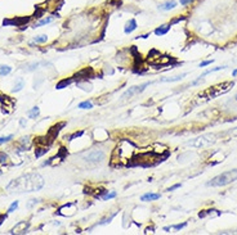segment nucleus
<instances>
[{
	"instance_id": "nucleus-32",
	"label": "nucleus",
	"mask_w": 237,
	"mask_h": 235,
	"mask_svg": "<svg viewBox=\"0 0 237 235\" xmlns=\"http://www.w3.org/2000/svg\"><path fill=\"white\" fill-rule=\"evenodd\" d=\"M2 174H3V172H2V170H0V175H2Z\"/></svg>"
},
{
	"instance_id": "nucleus-11",
	"label": "nucleus",
	"mask_w": 237,
	"mask_h": 235,
	"mask_svg": "<svg viewBox=\"0 0 237 235\" xmlns=\"http://www.w3.org/2000/svg\"><path fill=\"white\" fill-rule=\"evenodd\" d=\"M184 76H186V73H182V75H179V76H174V77L161 78V82H175V81H179V80H182Z\"/></svg>"
},
{
	"instance_id": "nucleus-21",
	"label": "nucleus",
	"mask_w": 237,
	"mask_h": 235,
	"mask_svg": "<svg viewBox=\"0 0 237 235\" xmlns=\"http://www.w3.org/2000/svg\"><path fill=\"white\" fill-rule=\"evenodd\" d=\"M117 194H116V191H111V193H108V191H106V194L102 197V201H108V199H112V198H115Z\"/></svg>"
},
{
	"instance_id": "nucleus-20",
	"label": "nucleus",
	"mask_w": 237,
	"mask_h": 235,
	"mask_svg": "<svg viewBox=\"0 0 237 235\" xmlns=\"http://www.w3.org/2000/svg\"><path fill=\"white\" fill-rule=\"evenodd\" d=\"M23 85H24V82H23V80L21 78V80H18V82L14 85V88H13V92H17V91H21L22 90V88H23Z\"/></svg>"
},
{
	"instance_id": "nucleus-10",
	"label": "nucleus",
	"mask_w": 237,
	"mask_h": 235,
	"mask_svg": "<svg viewBox=\"0 0 237 235\" xmlns=\"http://www.w3.org/2000/svg\"><path fill=\"white\" fill-rule=\"evenodd\" d=\"M170 27H171L170 23L169 24H163V26H160V27H157V28L155 30V34L157 35V36H163V35L167 34V31L170 30Z\"/></svg>"
},
{
	"instance_id": "nucleus-8",
	"label": "nucleus",
	"mask_w": 237,
	"mask_h": 235,
	"mask_svg": "<svg viewBox=\"0 0 237 235\" xmlns=\"http://www.w3.org/2000/svg\"><path fill=\"white\" fill-rule=\"evenodd\" d=\"M175 7H177V2H175V0H167V2H165V3L159 5V9H161V10H171Z\"/></svg>"
},
{
	"instance_id": "nucleus-5",
	"label": "nucleus",
	"mask_w": 237,
	"mask_h": 235,
	"mask_svg": "<svg viewBox=\"0 0 237 235\" xmlns=\"http://www.w3.org/2000/svg\"><path fill=\"white\" fill-rule=\"evenodd\" d=\"M66 126V122H61V123H58V125H54L51 130L48 131V139L51 140V141H53L55 138H57V135H58V132H59V130L62 128V127H65Z\"/></svg>"
},
{
	"instance_id": "nucleus-14",
	"label": "nucleus",
	"mask_w": 237,
	"mask_h": 235,
	"mask_svg": "<svg viewBox=\"0 0 237 235\" xmlns=\"http://www.w3.org/2000/svg\"><path fill=\"white\" fill-rule=\"evenodd\" d=\"M12 72V67L9 66H0V76H7Z\"/></svg>"
},
{
	"instance_id": "nucleus-23",
	"label": "nucleus",
	"mask_w": 237,
	"mask_h": 235,
	"mask_svg": "<svg viewBox=\"0 0 237 235\" xmlns=\"http://www.w3.org/2000/svg\"><path fill=\"white\" fill-rule=\"evenodd\" d=\"M17 207H18V201H16V202H13L10 204V207H9V209H8V212L10 213V212H14V209H17Z\"/></svg>"
},
{
	"instance_id": "nucleus-17",
	"label": "nucleus",
	"mask_w": 237,
	"mask_h": 235,
	"mask_svg": "<svg viewBox=\"0 0 237 235\" xmlns=\"http://www.w3.org/2000/svg\"><path fill=\"white\" fill-rule=\"evenodd\" d=\"M48 41V36L47 35H40V36H35L34 40L31 42H47Z\"/></svg>"
},
{
	"instance_id": "nucleus-16",
	"label": "nucleus",
	"mask_w": 237,
	"mask_h": 235,
	"mask_svg": "<svg viewBox=\"0 0 237 235\" xmlns=\"http://www.w3.org/2000/svg\"><path fill=\"white\" fill-rule=\"evenodd\" d=\"M79 108H81V109H92L93 108V104H92V102L90 100H85V102H81L77 106Z\"/></svg>"
},
{
	"instance_id": "nucleus-7",
	"label": "nucleus",
	"mask_w": 237,
	"mask_h": 235,
	"mask_svg": "<svg viewBox=\"0 0 237 235\" xmlns=\"http://www.w3.org/2000/svg\"><path fill=\"white\" fill-rule=\"evenodd\" d=\"M141 92V89H139V86H132V88H129L125 92L122 94V99H128V98H132L134 94H139Z\"/></svg>"
},
{
	"instance_id": "nucleus-3",
	"label": "nucleus",
	"mask_w": 237,
	"mask_h": 235,
	"mask_svg": "<svg viewBox=\"0 0 237 235\" xmlns=\"http://www.w3.org/2000/svg\"><path fill=\"white\" fill-rule=\"evenodd\" d=\"M235 85L233 81H224V82H220V84H218V85H214V86H211L210 89L208 90H205L202 92V95H206V98H215V96H219L222 94H224V92H227L232 86Z\"/></svg>"
},
{
	"instance_id": "nucleus-27",
	"label": "nucleus",
	"mask_w": 237,
	"mask_h": 235,
	"mask_svg": "<svg viewBox=\"0 0 237 235\" xmlns=\"http://www.w3.org/2000/svg\"><path fill=\"white\" fill-rule=\"evenodd\" d=\"M213 63V59L211 60H205V62H202V63L200 64V67H205V66H209V64H211Z\"/></svg>"
},
{
	"instance_id": "nucleus-22",
	"label": "nucleus",
	"mask_w": 237,
	"mask_h": 235,
	"mask_svg": "<svg viewBox=\"0 0 237 235\" xmlns=\"http://www.w3.org/2000/svg\"><path fill=\"white\" fill-rule=\"evenodd\" d=\"M13 139V135H8V136H2L0 138V144H4V143H8Z\"/></svg>"
},
{
	"instance_id": "nucleus-24",
	"label": "nucleus",
	"mask_w": 237,
	"mask_h": 235,
	"mask_svg": "<svg viewBox=\"0 0 237 235\" xmlns=\"http://www.w3.org/2000/svg\"><path fill=\"white\" fill-rule=\"evenodd\" d=\"M84 132L83 131H79V132H75V134H72L71 136H68V140H72V139H75V138H79V136H81Z\"/></svg>"
},
{
	"instance_id": "nucleus-1",
	"label": "nucleus",
	"mask_w": 237,
	"mask_h": 235,
	"mask_svg": "<svg viewBox=\"0 0 237 235\" xmlns=\"http://www.w3.org/2000/svg\"><path fill=\"white\" fill-rule=\"evenodd\" d=\"M44 186V179L36 172H31V174L22 175L20 177L12 180L7 190L9 191H18V193H23V191H35L40 190Z\"/></svg>"
},
{
	"instance_id": "nucleus-2",
	"label": "nucleus",
	"mask_w": 237,
	"mask_h": 235,
	"mask_svg": "<svg viewBox=\"0 0 237 235\" xmlns=\"http://www.w3.org/2000/svg\"><path fill=\"white\" fill-rule=\"evenodd\" d=\"M237 180V170H231L227 172H223V174L215 176L214 179L206 184L208 186H226V185L231 184Z\"/></svg>"
},
{
	"instance_id": "nucleus-18",
	"label": "nucleus",
	"mask_w": 237,
	"mask_h": 235,
	"mask_svg": "<svg viewBox=\"0 0 237 235\" xmlns=\"http://www.w3.org/2000/svg\"><path fill=\"white\" fill-rule=\"evenodd\" d=\"M53 21V18L52 17H48V18H44V20H41V21H39L37 22L35 26L36 27H40V26H45V24H48V23H51Z\"/></svg>"
},
{
	"instance_id": "nucleus-19",
	"label": "nucleus",
	"mask_w": 237,
	"mask_h": 235,
	"mask_svg": "<svg viewBox=\"0 0 237 235\" xmlns=\"http://www.w3.org/2000/svg\"><path fill=\"white\" fill-rule=\"evenodd\" d=\"M9 161L8 154H5L4 152H0V164H7Z\"/></svg>"
},
{
	"instance_id": "nucleus-6",
	"label": "nucleus",
	"mask_w": 237,
	"mask_h": 235,
	"mask_svg": "<svg viewBox=\"0 0 237 235\" xmlns=\"http://www.w3.org/2000/svg\"><path fill=\"white\" fill-rule=\"evenodd\" d=\"M137 21L134 20V18H132V20H129L128 22H126V24H125V28H124V32H125L126 35H129V34H132L134 30H137Z\"/></svg>"
},
{
	"instance_id": "nucleus-28",
	"label": "nucleus",
	"mask_w": 237,
	"mask_h": 235,
	"mask_svg": "<svg viewBox=\"0 0 237 235\" xmlns=\"http://www.w3.org/2000/svg\"><path fill=\"white\" fill-rule=\"evenodd\" d=\"M193 2V0H179V3L182 4V5H187V4H191Z\"/></svg>"
},
{
	"instance_id": "nucleus-29",
	"label": "nucleus",
	"mask_w": 237,
	"mask_h": 235,
	"mask_svg": "<svg viewBox=\"0 0 237 235\" xmlns=\"http://www.w3.org/2000/svg\"><path fill=\"white\" fill-rule=\"evenodd\" d=\"M7 219V215H0V225L3 224V221Z\"/></svg>"
},
{
	"instance_id": "nucleus-26",
	"label": "nucleus",
	"mask_w": 237,
	"mask_h": 235,
	"mask_svg": "<svg viewBox=\"0 0 237 235\" xmlns=\"http://www.w3.org/2000/svg\"><path fill=\"white\" fill-rule=\"evenodd\" d=\"M180 186H182V184H175V185H173V186H170L169 189H167V191H173V190H175V189H178Z\"/></svg>"
},
{
	"instance_id": "nucleus-13",
	"label": "nucleus",
	"mask_w": 237,
	"mask_h": 235,
	"mask_svg": "<svg viewBox=\"0 0 237 235\" xmlns=\"http://www.w3.org/2000/svg\"><path fill=\"white\" fill-rule=\"evenodd\" d=\"M48 150H49V149H48V146H41V145H39V146L36 148V150H35V156H36V158L41 157L43 154H45Z\"/></svg>"
},
{
	"instance_id": "nucleus-30",
	"label": "nucleus",
	"mask_w": 237,
	"mask_h": 235,
	"mask_svg": "<svg viewBox=\"0 0 237 235\" xmlns=\"http://www.w3.org/2000/svg\"><path fill=\"white\" fill-rule=\"evenodd\" d=\"M20 125H21L22 127H24V126H26V121H24V118H22V120L20 121Z\"/></svg>"
},
{
	"instance_id": "nucleus-15",
	"label": "nucleus",
	"mask_w": 237,
	"mask_h": 235,
	"mask_svg": "<svg viewBox=\"0 0 237 235\" xmlns=\"http://www.w3.org/2000/svg\"><path fill=\"white\" fill-rule=\"evenodd\" d=\"M39 112H40V109H39V107H34L32 109H30L28 110V113H27V116L30 117V118H36L37 116H39Z\"/></svg>"
},
{
	"instance_id": "nucleus-12",
	"label": "nucleus",
	"mask_w": 237,
	"mask_h": 235,
	"mask_svg": "<svg viewBox=\"0 0 237 235\" xmlns=\"http://www.w3.org/2000/svg\"><path fill=\"white\" fill-rule=\"evenodd\" d=\"M72 81H73L72 78H63L62 81H59V82L57 84V86H55V89H58V90H59V89H63L65 86H68V85H70Z\"/></svg>"
},
{
	"instance_id": "nucleus-4",
	"label": "nucleus",
	"mask_w": 237,
	"mask_h": 235,
	"mask_svg": "<svg viewBox=\"0 0 237 235\" xmlns=\"http://www.w3.org/2000/svg\"><path fill=\"white\" fill-rule=\"evenodd\" d=\"M84 159L88 163H99L104 159V152L101 149H94L90 150L89 153H86L84 156Z\"/></svg>"
},
{
	"instance_id": "nucleus-9",
	"label": "nucleus",
	"mask_w": 237,
	"mask_h": 235,
	"mask_svg": "<svg viewBox=\"0 0 237 235\" xmlns=\"http://www.w3.org/2000/svg\"><path fill=\"white\" fill-rule=\"evenodd\" d=\"M160 198V194H156V193H146L141 197V201L142 202H151V201H157Z\"/></svg>"
},
{
	"instance_id": "nucleus-31",
	"label": "nucleus",
	"mask_w": 237,
	"mask_h": 235,
	"mask_svg": "<svg viewBox=\"0 0 237 235\" xmlns=\"http://www.w3.org/2000/svg\"><path fill=\"white\" fill-rule=\"evenodd\" d=\"M232 75H233V76H237V70H235V71H233Z\"/></svg>"
},
{
	"instance_id": "nucleus-25",
	"label": "nucleus",
	"mask_w": 237,
	"mask_h": 235,
	"mask_svg": "<svg viewBox=\"0 0 237 235\" xmlns=\"http://www.w3.org/2000/svg\"><path fill=\"white\" fill-rule=\"evenodd\" d=\"M187 226V222H183V224H178V225H174V226H171L173 229H175V230H180V229H183V227H186Z\"/></svg>"
}]
</instances>
